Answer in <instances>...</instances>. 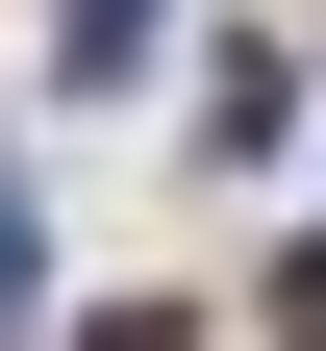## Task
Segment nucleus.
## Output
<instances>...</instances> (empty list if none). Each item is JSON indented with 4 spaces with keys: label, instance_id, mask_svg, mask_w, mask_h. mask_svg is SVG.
Masks as SVG:
<instances>
[{
    "label": "nucleus",
    "instance_id": "1",
    "mask_svg": "<svg viewBox=\"0 0 326 351\" xmlns=\"http://www.w3.org/2000/svg\"><path fill=\"white\" fill-rule=\"evenodd\" d=\"M126 51H151V0H51V75H75V101H101Z\"/></svg>",
    "mask_w": 326,
    "mask_h": 351
},
{
    "label": "nucleus",
    "instance_id": "2",
    "mask_svg": "<svg viewBox=\"0 0 326 351\" xmlns=\"http://www.w3.org/2000/svg\"><path fill=\"white\" fill-rule=\"evenodd\" d=\"M0 326H25V176H0Z\"/></svg>",
    "mask_w": 326,
    "mask_h": 351
},
{
    "label": "nucleus",
    "instance_id": "3",
    "mask_svg": "<svg viewBox=\"0 0 326 351\" xmlns=\"http://www.w3.org/2000/svg\"><path fill=\"white\" fill-rule=\"evenodd\" d=\"M276 326H301V351H326V251H301V276H276Z\"/></svg>",
    "mask_w": 326,
    "mask_h": 351
}]
</instances>
